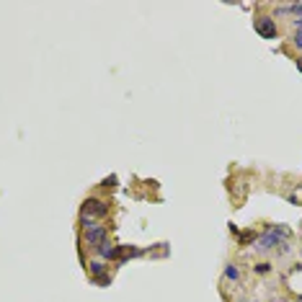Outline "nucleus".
Instances as JSON below:
<instances>
[{
    "label": "nucleus",
    "instance_id": "1",
    "mask_svg": "<svg viewBox=\"0 0 302 302\" xmlns=\"http://www.w3.org/2000/svg\"><path fill=\"white\" fill-rule=\"evenodd\" d=\"M106 212H108L106 202H101V199H88V202L83 204V209H80L83 228H88V225H96V219H93V217H103Z\"/></svg>",
    "mask_w": 302,
    "mask_h": 302
},
{
    "label": "nucleus",
    "instance_id": "2",
    "mask_svg": "<svg viewBox=\"0 0 302 302\" xmlns=\"http://www.w3.org/2000/svg\"><path fill=\"white\" fill-rule=\"evenodd\" d=\"M287 235H289V230H287V228H271L266 235H261V238H258L256 248H258V251H269V248L279 245V243H282V238H287Z\"/></svg>",
    "mask_w": 302,
    "mask_h": 302
},
{
    "label": "nucleus",
    "instance_id": "3",
    "mask_svg": "<svg viewBox=\"0 0 302 302\" xmlns=\"http://www.w3.org/2000/svg\"><path fill=\"white\" fill-rule=\"evenodd\" d=\"M83 240L88 243V245H101L103 240H106V230L101 228V225H88L86 228V233H83Z\"/></svg>",
    "mask_w": 302,
    "mask_h": 302
},
{
    "label": "nucleus",
    "instance_id": "4",
    "mask_svg": "<svg viewBox=\"0 0 302 302\" xmlns=\"http://www.w3.org/2000/svg\"><path fill=\"white\" fill-rule=\"evenodd\" d=\"M256 29H258V34L263 36V39H277V26H274L271 18H261L256 23Z\"/></svg>",
    "mask_w": 302,
    "mask_h": 302
},
{
    "label": "nucleus",
    "instance_id": "5",
    "mask_svg": "<svg viewBox=\"0 0 302 302\" xmlns=\"http://www.w3.org/2000/svg\"><path fill=\"white\" fill-rule=\"evenodd\" d=\"M119 251H122L119 245L114 248V245H111V243H106V240H103V243L98 245V253H101L103 258H117V256H119Z\"/></svg>",
    "mask_w": 302,
    "mask_h": 302
},
{
    "label": "nucleus",
    "instance_id": "6",
    "mask_svg": "<svg viewBox=\"0 0 302 302\" xmlns=\"http://www.w3.org/2000/svg\"><path fill=\"white\" fill-rule=\"evenodd\" d=\"M294 47L302 49V18L297 21V34H294Z\"/></svg>",
    "mask_w": 302,
    "mask_h": 302
},
{
    "label": "nucleus",
    "instance_id": "7",
    "mask_svg": "<svg viewBox=\"0 0 302 302\" xmlns=\"http://www.w3.org/2000/svg\"><path fill=\"white\" fill-rule=\"evenodd\" d=\"M225 277H228V279H233V282H235V279L240 277V271H238V266H228V269H225Z\"/></svg>",
    "mask_w": 302,
    "mask_h": 302
},
{
    "label": "nucleus",
    "instance_id": "8",
    "mask_svg": "<svg viewBox=\"0 0 302 302\" xmlns=\"http://www.w3.org/2000/svg\"><path fill=\"white\" fill-rule=\"evenodd\" d=\"M91 271H93V277H101L103 274V263L98 261V263H91Z\"/></svg>",
    "mask_w": 302,
    "mask_h": 302
},
{
    "label": "nucleus",
    "instance_id": "9",
    "mask_svg": "<svg viewBox=\"0 0 302 302\" xmlns=\"http://www.w3.org/2000/svg\"><path fill=\"white\" fill-rule=\"evenodd\" d=\"M269 271V263H258L256 266V274H266Z\"/></svg>",
    "mask_w": 302,
    "mask_h": 302
},
{
    "label": "nucleus",
    "instance_id": "10",
    "mask_svg": "<svg viewBox=\"0 0 302 302\" xmlns=\"http://www.w3.org/2000/svg\"><path fill=\"white\" fill-rule=\"evenodd\" d=\"M114 183H117V176H106L103 178V186H114Z\"/></svg>",
    "mask_w": 302,
    "mask_h": 302
}]
</instances>
